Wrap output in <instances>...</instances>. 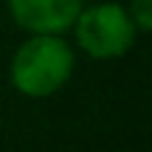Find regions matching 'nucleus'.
Segmentation results:
<instances>
[{
	"instance_id": "nucleus-1",
	"label": "nucleus",
	"mask_w": 152,
	"mask_h": 152,
	"mask_svg": "<svg viewBox=\"0 0 152 152\" xmlns=\"http://www.w3.org/2000/svg\"><path fill=\"white\" fill-rule=\"evenodd\" d=\"M73 68V48L62 34H31L11 56L9 82L28 99H48L65 87Z\"/></svg>"
},
{
	"instance_id": "nucleus-2",
	"label": "nucleus",
	"mask_w": 152,
	"mask_h": 152,
	"mask_svg": "<svg viewBox=\"0 0 152 152\" xmlns=\"http://www.w3.org/2000/svg\"><path fill=\"white\" fill-rule=\"evenodd\" d=\"M76 45L90 59H118L135 45L138 28L127 6L121 3H93L79 11L73 20Z\"/></svg>"
},
{
	"instance_id": "nucleus-3",
	"label": "nucleus",
	"mask_w": 152,
	"mask_h": 152,
	"mask_svg": "<svg viewBox=\"0 0 152 152\" xmlns=\"http://www.w3.org/2000/svg\"><path fill=\"white\" fill-rule=\"evenodd\" d=\"M9 14L28 34H65L85 0H6Z\"/></svg>"
},
{
	"instance_id": "nucleus-4",
	"label": "nucleus",
	"mask_w": 152,
	"mask_h": 152,
	"mask_svg": "<svg viewBox=\"0 0 152 152\" xmlns=\"http://www.w3.org/2000/svg\"><path fill=\"white\" fill-rule=\"evenodd\" d=\"M127 11H130L132 23H135V28H138V34H147L149 28H152V0H130Z\"/></svg>"
}]
</instances>
